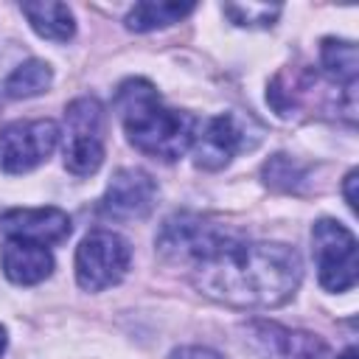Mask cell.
I'll use <instances>...</instances> for the list:
<instances>
[{
	"instance_id": "1",
	"label": "cell",
	"mask_w": 359,
	"mask_h": 359,
	"mask_svg": "<svg viewBox=\"0 0 359 359\" xmlns=\"http://www.w3.org/2000/svg\"><path fill=\"white\" fill-rule=\"evenodd\" d=\"M191 272L194 286L230 309H278L289 303L303 280V261L280 241L233 238Z\"/></svg>"
},
{
	"instance_id": "2",
	"label": "cell",
	"mask_w": 359,
	"mask_h": 359,
	"mask_svg": "<svg viewBox=\"0 0 359 359\" xmlns=\"http://www.w3.org/2000/svg\"><path fill=\"white\" fill-rule=\"evenodd\" d=\"M115 112L129 143L163 163L180 160L191 151L199 132V118L185 109H171L146 79H126L115 93Z\"/></svg>"
},
{
	"instance_id": "3",
	"label": "cell",
	"mask_w": 359,
	"mask_h": 359,
	"mask_svg": "<svg viewBox=\"0 0 359 359\" xmlns=\"http://www.w3.org/2000/svg\"><path fill=\"white\" fill-rule=\"evenodd\" d=\"M233 238H238V233L230 224H222L213 216L182 210L163 222L154 244H157V252L163 255V261L194 269L199 261L210 258L219 247H224Z\"/></svg>"
},
{
	"instance_id": "4",
	"label": "cell",
	"mask_w": 359,
	"mask_h": 359,
	"mask_svg": "<svg viewBox=\"0 0 359 359\" xmlns=\"http://www.w3.org/2000/svg\"><path fill=\"white\" fill-rule=\"evenodd\" d=\"M65 168L90 177L104 163V107L95 98H76L65 107Z\"/></svg>"
},
{
	"instance_id": "5",
	"label": "cell",
	"mask_w": 359,
	"mask_h": 359,
	"mask_svg": "<svg viewBox=\"0 0 359 359\" xmlns=\"http://www.w3.org/2000/svg\"><path fill=\"white\" fill-rule=\"evenodd\" d=\"M132 264L129 241L115 230H90L76 250V283L84 292H101L121 283Z\"/></svg>"
},
{
	"instance_id": "6",
	"label": "cell",
	"mask_w": 359,
	"mask_h": 359,
	"mask_svg": "<svg viewBox=\"0 0 359 359\" xmlns=\"http://www.w3.org/2000/svg\"><path fill=\"white\" fill-rule=\"evenodd\" d=\"M311 255L325 292H348L356 286V236L345 224L334 219H317L311 227Z\"/></svg>"
},
{
	"instance_id": "7",
	"label": "cell",
	"mask_w": 359,
	"mask_h": 359,
	"mask_svg": "<svg viewBox=\"0 0 359 359\" xmlns=\"http://www.w3.org/2000/svg\"><path fill=\"white\" fill-rule=\"evenodd\" d=\"M258 140H261V126L252 118H244L238 112H222L199 123V132L191 146L194 163L205 171H219L236 154L252 149Z\"/></svg>"
},
{
	"instance_id": "8",
	"label": "cell",
	"mask_w": 359,
	"mask_h": 359,
	"mask_svg": "<svg viewBox=\"0 0 359 359\" xmlns=\"http://www.w3.org/2000/svg\"><path fill=\"white\" fill-rule=\"evenodd\" d=\"M62 129L56 121H14L0 129V171L28 174L42 165L59 146Z\"/></svg>"
},
{
	"instance_id": "9",
	"label": "cell",
	"mask_w": 359,
	"mask_h": 359,
	"mask_svg": "<svg viewBox=\"0 0 359 359\" xmlns=\"http://www.w3.org/2000/svg\"><path fill=\"white\" fill-rule=\"evenodd\" d=\"M157 202V182L143 168H118L101 196V216L112 222H137L151 213Z\"/></svg>"
},
{
	"instance_id": "10",
	"label": "cell",
	"mask_w": 359,
	"mask_h": 359,
	"mask_svg": "<svg viewBox=\"0 0 359 359\" xmlns=\"http://www.w3.org/2000/svg\"><path fill=\"white\" fill-rule=\"evenodd\" d=\"M73 224L62 208H11L0 213V233L8 238L34 241L42 247L62 244Z\"/></svg>"
},
{
	"instance_id": "11",
	"label": "cell",
	"mask_w": 359,
	"mask_h": 359,
	"mask_svg": "<svg viewBox=\"0 0 359 359\" xmlns=\"http://www.w3.org/2000/svg\"><path fill=\"white\" fill-rule=\"evenodd\" d=\"M0 266L3 275L17 283V286H36L53 272V255L48 247L22 241V238H8L0 252Z\"/></svg>"
},
{
	"instance_id": "12",
	"label": "cell",
	"mask_w": 359,
	"mask_h": 359,
	"mask_svg": "<svg viewBox=\"0 0 359 359\" xmlns=\"http://www.w3.org/2000/svg\"><path fill=\"white\" fill-rule=\"evenodd\" d=\"M22 17L28 20V25L50 42H67L76 34V20L73 11L65 3L56 0H39V3H20Z\"/></svg>"
},
{
	"instance_id": "13",
	"label": "cell",
	"mask_w": 359,
	"mask_h": 359,
	"mask_svg": "<svg viewBox=\"0 0 359 359\" xmlns=\"http://www.w3.org/2000/svg\"><path fill=\"white\" fill-rule=\"evenodd\" d=\"M320 70L328 81L356 90V76H359V53L351 39H337L325 36L320 42Z\"/></svg>"
},
{
	"instance_id": "14",
	"label": "cell",
	"mask_w": 359,
	"mask_h": 359,
	"mask_svg": "<svg viewBox=\"0 0 359 359\" xmlns=\"http://www.w3.org/2000/svg\"><path fill=\"white\" fill-rule=\"evenodd\" d=\"M196 8V3H177V0H143L135 3L126 14V28L135 34H146L154 28H165L180 22L182 17H188Z\"/></svg>"
},
{
	"instance_id": "15",
	"label": "cell",
	"mask_w": 359,
	"mask_h": 359,
	"mask_svg": "<svg viewBox=\"0 0 359 359\" xmlns=\"http://www.w3.org/2000/svg\"><path fill=\"white\" fill-rule=\"evenodd\" d=\"M53 81V70L48 62L42 59H28L22 65H17L6 79H3V95L6 98H34L48 93Z\"/></svg>"
},
{
	"instance_id": "16",
	"label": "cell",
	"mask_w": 359,
	"mask_h": 359,
	"mask_svg": "<svg viewBox=\"0 0 359 359\" xmlns=\"http://www.w3.org/2000/svg\"><path fill=\"white\" fill-rule=\"evenodd\" d=\"M222 11L238 28H269L280 17L283 6H269V3H224Z\"/></svg>"
},
{
	"instance_id": "17",
	"label": "cell",
	"mask_w": 359,
	"mask_h": 359,
	"mask_svg": "<svg viewBox=\"0 0 359 359\" xmlns=\"http://www.w3.org/2000/svg\"><path fill=\"white\" fill-rule=\"evenodd\" d=\"M261 177H264V182H266L269 188L292 194V191H300V182H303V165L294 163V160L286 157V154H272V157L264 163Z\"/></svg>"
},
{
	"instance_id": "18",
	"label": "cell",
	"mask_w": 359,
	"mask_h": 359,
	"mask_svg": "<svg viewBox=\"0 0 359 359\" xmlns=\"http://www.w3.org/2000/svg\"><path fill=\"white\" fill-rule=\"evenodd\" d=\"M168 359H222V353L205 345H180L168 353Z\"/></svg>"
},
{
	"instance_id": "19",
	"label": "cell",
	"mask_w": 359,
	"mask_h": 359,
	"mask_svg": "<svg viewBox=\"0 0 359 359\" xmlns=\"http://www.w3.org/2000/svg\"><path fill=\"white\" fill-rule=\"evenodd\" d=\"M356 177H359V171H356V168H351V171L345 174V180H342V194H345V202H348V208H351V210H356V191H353Z\"/></svg>"
},
{
	"instance_id": "20",
	"label": "cell",
	"mask_w": 359,
	"mask_h": 359,
	"mask_svg": "<svg viewBox=\"0 0 359 359\" xmlns=\"http://www.w3.org/2000/svg\"><path fill=\"white\" fill-rule=\"evenodd\" d=\"M6 345H8V337H6V328L0 325V356H3V351H6Z\"/></svg>"
},
{
	"instance_id": "21",
	"label": "cell",
	"mask_w": 359,
	"mask_h": 359,
	"mask_svg": "<svg viewBox=\"0 0 359 359\" xmlns=\"http://www.w3.org/2000/svg\"><path fill=\"white\" fill-rule=\"evenodd\" d=\"M339 359H356V348H348V351H342V356Z\"/></svg>"
}]
</instances>
